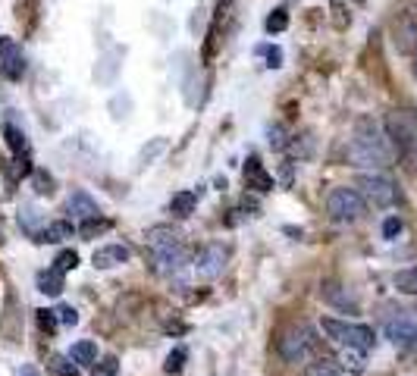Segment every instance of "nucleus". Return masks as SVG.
<instances>
[{"label":"nucleus","instance_id":"nucleus-1","mask_svg":"<svg viewBox=\"0 0 417 376\" xmlns=\"http://www.w3.org/2000/svg\"><path fill=\"white\" fill-rule=\"evenodd\" d=\"M148 251H151L154 269L164 276H179L189 267L182 235L173 226H154V229H148Z\"/></svg>","mask_w":417,"mask_h":376},{"label":"nucleus","instance_id":"nucleus-22","mask_svg":"<svg viewBox=\"0 0 417 376\" xmlns=\"http://www.w3.org/2000/svg\"><path fill=\"white\" fill-rule=\"evenodd\" d=\"M166 150V138H154L151 144H145V148L139 150V166H148V163H154L160 154Z\"/></svg>","mask_w":417,"mask_h":376},{"label":"nucleus","instance_id":"nucleus-12","mask_svg":"<svg viewBox=\"0 0 417 376\" xmlns=\"http://www.w3.org/2000/svg\"><path fill=\"white\" fill-rule=\"evenodd\" d=\"M245 185L254 188V191H270L273 188V175L264 169L260 157H248L245 160Z\"/></svg>","mask_w":417,"mask_h":376},{"label":"nucleus","instance_id":"nucleus-21","mask_svg":"<svg viewBox=\"0 0 417 376\" xmlns=\"http://www.w3.org/2000/svg\"><path fill=\"white\" fill-rule=\"evenodd\" d=\"M395 288L402 295H417V267L398 269V273H395Z\"/></svg>","mask_w":417,"mask_h":376},{"label":"nucleus","instance_id":"nucleus-33","mask_svg":"<svg viewBox=\"0 0 417 376\" xmlns=\"http://www.w3.org/2000/svg\"><path fill=\"white\" fill-rule=\"evenodd\" d=\"M38 326L45 332H54L57 329V311H38Z\"/></svg>","mask_w":417,"mask_h":376},{"label":"nucleus","instance_id":"nucleus-25","mask_svg":"<svg viewBox=\"0 0 417 376\" xmlns=\"http://www.w3.org/2000/svg\"><path fill=\"white\" fill-rule=\"evenodd\" d=\"M323 298H326L329 304H336V307H345V311H348V307H354L352 301H348L345 295L339 292V285H336V282H326V285H323Z\"/></svg>","mask_w":417,"mask_h":376},{"label":"nucleus","instance_id":"nucleus-17","mask_svg":"<svg viewBox=\"0 0 417 376\" xmlns=\"http://www.w3.org/2000/svg\"><path fill=\"white\" fill-rule=\"evenodd\" d=\"M70 357H72V363H79V367H95L97 363V345L88 342V338H82V342L72 345Z\"/></svg>","mask_w":417,"mask_h":376},{"label":"nucleus","instance_id":"nucleus-14","mask_svg":"<svg viewBox=\"0 0 417 376\" xmlns=\"http://www.w3.org/2000/svg\"><path fill=\"white\" fill-rule=\"evenodd\" d=\"M417 44V19L408 16V13H402V16L395 19V47L398 50H414Z\"/></svg>","mask_w":417,"mask_h":376},{"label":"nucleus","instance_id":"nucleus-20","mask_svg":"<svg viewBox=\"0 0 417 376\" xmlns=\"http://www.w3.org/2000/svg\"><path fill=\"white\" fill-rule=\"evenodd\" d=\"M342 363L336 361V357H317L314 363H308V370H304V376H339Z\"/></svg>","mask_w":417,"mask_h":376},{"label":"nucleus","instance_id":"nucleus-23","mask_svg":"<svg viewBox=\"0 0 417 376\" xmlns=\"http://www.w3.org/2000/svg\"><path fill=\"white\" fill-rule=\"evenodd\" d=\"M51 373H54V376H79V367L72 363V357L54 354V357H51Z\"/></svg>","mask_w":417,"mask_h":376},{"label":"nucleus","instance_id":"nucleus-38","mask_svg":"<svg viewBox=\"0 0 417 376\" xmlns=\"http://www.w3.org/2000/svg\"><path fill=\"white\" fill-rule=\"evenodd\" d=\"M414 75H417V63H414Z\"/></svg>","mask_w":417,"mask_h":376},{"label":"nucleus","instance_id":"nucleus-5","mask_svg":"<svg viewBox=\"0 0 417 376\" xmlns=\"http://www.w3.org/2000/svg\"><path fill=\"white\" fill-rule=\"evenodd\" d=\"M279 357H283L285 363H304L310 354H314L317 348V336L310 326H292V329H285L283 336H279Z\"/></svg>","mask_w":417,"mask_h":376},{"label":"nucleus","instance_id":"nucleus-26","mask_svg":"<svg viewBox=\"0 0 417 376\" xmlns=\"http://www.w3.org/2000/svg\"><path fill=\"white\" fill-rule=\"evenodd\" d=\"M342 367L352 370V373H364V354H361V351L342 348Z\"/></svg>","mask_w":417,"mask_h":376},{"label":"nucleus","instance_id":"nucleus-27","mask_svg":"<svg viewBox=\"0 0 417 376\" xmlns=\"http://www.w3.org/2000/svg\"><path fill=\"white\" fill-rule=\"evenodd\" d=\"M110 229V223L104 217H91V219H85L82 226H79V232H82L85 238H91V235H97V232H107Z\"/></svg>","mask_w":417,"mask_h":376},{"label":"nucleus","instance_id":"nucleus-36","mask_svg":"<svg viewBox=\"0 0 417 376\" xmlns=\"http://www.w3.org/2000/svg\"><path fill=\"white\" fill-rule=\"evenodd\" d=\"M258 54H267V66H279V63H283V50L279 47H258Z\"/></svg>","mask_w":417,"mask_h":376},{"label":"nucleus","instance_id":"nucleus-28","mask_svg":"<svg viewBox=\"0 0 417 376\" xmlns=\"http://www.w3.org/2000/svg\"><path fill=\"white\" fill-rule=\"evenodd\" d=\"M32 185L38 194H54V175H47L45 169H35L32 173Z\"/></svg>","mask_w":417,"mask_h":376},{"label":"nucleus","instance_id":"nucleus-15","mask_svg":"<svg viewBox=\"0 0 417 376\" xmlns=\"http://www.w3.org/2000/svg\"><path fill=\"white\" fill-rule=\"evenodd\" d=\"M76 235V226L70 223V219H57V223H51V226H45V229L35 235V242H51V244H60V242H66V238H72Z\"/></svg>","mask_w":417,"mask_h":376},{"label":"nucleus","instance_id":"nucleus-19","mask_svg":"<svg viewBox=\"0 0 417 376\" xmlns=\"http://www.w3.org/2000/svg\"><path fill=\"white\" fill-rule=\"evenodd\" d=\"M195 204H198L195 191H176L173 194V201H170V213L173 217H189V213L195 210Z\"/></svg>","mask_w":417,"mask_h":376},{"label":"nucleus","instance_id":"nucleus-8","mask_svg":"<svg viewBox=\"0 0 417 376\" xmlns=\"http://www.w3.org/2000/svg\"><path fill=\"white\" fill-rule=\"evenodd\" d=\"M386 135H389L392 148H398L402 154H417V119L404 110L386 116Z\"/></svg>","mask_w":417,"mask_h":376},{"label":"nucleus","instance_id":"nucleus-18","mask_svg":"<svg viewBox=\"0 0 417 376\" xmlns=\"http://www.w3.org/2000/svg\"><path fill=\"white\" fill-rule=\"evenodd\" d=\"M3 138H7V148L13 150L16 157H29V138H26V132H22L19 125L7 123L3 125Z\"/></svg>","mask_w":417,"mask_h":376},{"label":"nucleus","instance_id":"nucleus-29","mask_svg":"<svg viewBox=\"0 0 417 376\" xmlns=\"http://www.w3.org/2000/svg\"><path fill=\"white\" fill-rule=\"evenodd\" d=\"M76 267H79V254H76V251H60L57 260H54V269H60V273L76 269Z\"/></svg>","mask_w":417,"mask_h":376},{"label":"nucleus","instance_id":"nucleus-2","mask_svg":"<svg viewBox=\"0 0 417 376\" xmlns=\"http://www.w3.org/2000/svg\"><path fill=\"white\" fill-rule=\"evenodd\" d=\"M348 157H352L354 163H361V166H386V163H392V157H395V148H392L389 135H386L377 123L364 119V123L354 129Z\"/></svg>","mask_w":417,"mask_h":376},{"label":"nucleus","instance_id":"nucleus-6","mask_svg":"<svg viewBox=\"0 0 417 376\" xmlns=\"http://www.w3.org/2000/svg\"><path fill=\"white\" fill-rule=\"evenodd\" d=\"M358 194L364 198V204L373 207H392L398 201V188L389 175L383 173H364L358 175Z\"/></svg>","mask_w":417,"mask_h":376},{"label":"nucleus","instance_id":"nucleus-4","mask_svg":"<svg viewBox=\"0 0 417 376\" xmlns=\"http://www.w3.org/2000/svg\"><path fill=\"white\" fill-rule=\"evenodd\" d=\"M383 332L395 348L417 351V307H398L383 320Z\"/></svg>","mask_w":417,"mask_h":376},{"label":"nucleus","instance_id":"nucleus-37","mask_svg":"<svg viewBox=\"0 0 417 376\" xmlns=\"http://www.w3.org/2000/svg\"><path fill=\"white\" fill-rule=\"evenodd\" d=\"M19 376H38V370H35V367H22Z\"/></svg>","mask_w":417,"mask_h":376},{"label":"nucleus","instance_id":"nucleus-31","mask_svg":"<svg viewBox=\"0 0 417 376\" xmlns=\"http://www.w3.org/2000/svg\"><path fill=\"white\" fill-rule=\"evenodd\" d=\"M182 363H185V348H176V351H170V354H166L164 370H166V373H179V370H182Z\"/></svg>","mask_w":417,"mask_h":376},{"label":"nucleus","instance_id":"nucleus-7","mask_svg":"<svg viewBox=\"0 0 417 376\" xmlns=\"http://www.w3.org/2000/svg\"><path fill=\"white\" fill-rule=\"evenodd\" d=\"M326 213L336 219V223H354V219L364 217V198L348 185L333 188L329 198H326Z\"/></svg>","mask_w":417,"mask_h":376},{"label":"nucleus","instance_id":"nucleus-13","mask_svg":"<svg viewBox=\"0 0 417 376\" xmlns=\"http://www.w3.org/2000/svg\"><path fill=\"white\" fill-rule=\"evenodd\" d=\"M66 210H70L72 217H79L82 223L91 217H101V207H97V201L91 198L88 191H72L70 201H66Z\"/></svg>","mask_w":417,"mask_h":376},{"label":"nucleus","instance_id":"nucleus-9","mask_svg":"<svg viewBox=\"0 0 417 376\" xmlns=\"http://www.w3.org/2000/svg\"><path fill=\"white\" fill-rule=\"evenodd\" d=\"M226 257H229V251L223 248L220 242H210V244H204L201 251H198V257H195V273L201 276V279H214V276H220L223 273V267H226Z\"/></svg>","mask_w":417,"mask_h":376},{"label":"nucleus","instance_id":"nucleus-24","mask_svg":"<svg viewBox=\"0 0 417 376\" xmlns=\"http://www.w3.org/2000/svg\"><path fill=\"white\" fill-rule=\"evenodd\" d=\"M285 25H289V13L279 6V10H273L270 16H267V22H264V29L270 31V35H276V31H285Z\"/></svg>","mask_w":417,"mask_h":376},{"label":"nucleus","instance_id":"nucleus-30","mask_svg":"<svg viewBox=\"0 0 417 376\" xmlns=\"http://www.w3.org/2000/svg\"><path fill=\"white\" fill-rule=\"evenodd\" d=\"M116 370H120V361H116L113 354L101 357V361L95 363V373H97V376H116Z\"/></svg>","mask_w":417,"mask_h":376},{"label":"nucleus","instance_id":"nucleus-11","mask_svg":"<svg viewBox=\"0 0 417 376\" xmlns=\"http://www.w3.org/2000/svg\"><path fill=\"white\" fill-rule=\"evenodd\" d=\"M129 257H132V251H129L126 244H104V248L95 251L91 263H95L97 269H113V267H120V263H129Z\"/></svg>","mask_w":417,"mask_h":376},{"label":"nucleus","instance_id":"nucleus-10","mask_svg":"<svg viewBox=\"0 0 417 376\" xmlns=\"http://www.w3.org/2000/svg\"><path fill=\"white\" fill-rule=\"evenodd\" d=\"M0 72L10 81L22 79V72H26V56H22V47L16 44V38H0Z\"/></svg>","mask_w":417,"mask_h":376},{"label":"nucleus","instance_id":"nucleus-35","mask_svg":"<svg viewBox=\"0 0 417 376\" xmlns=\"http://www.w3.org/2000/svg\"><path fill=\"white\" fill-rule=\"evenodd\" d=\"M398 232H402V219H398V217H389V219L383 223V238H395Z\"/></svg>","mask_w":417,"mask_h":376},{"label":"nucleus","instance_id":"nucleus-34","mask_svg":"<svg viewBox=\"0 0 417 376\" xmlns=\"http://www.w3.org/2000/svg\"><path fill=\"white\" fill-rule=\"evenodd\" d=\"M267 135H270V148H276V150H283L285 144V138H283V129H279V125H270V129H267Z\"/></svg>","mask_w":417,"mask_h":376},{"label":"nucleus","instance_id":"nucleus-3","mask_svg":"<svg viewBox=\"0 0 417 376\" xmlns=\"http://www.w3.org/2000/svg\"><path fill=\"white\" fill-rule=\"evenodd\" d=\"M320 329L326 332V338H329V342H336L339 348L361 351V354H367V351L377 345V336H373V329H370V326H364V323H348V320L323 317Z\"/></svg>","mask_w":417,"mask_h":376},{"label":"nucleus","instance_id":"nucleus-32","mask_svg":"<svg viewBox=\"0 0 417 376\" xmlns=\"http://www.w3.org/2000/svg\"><path fill=\"white\" fill-rule=\"evenodd\" d=\"M57 320L63 326H76L79 323V313H76V307H70V304H60L57 307Z\"/></svg>","mask_w":417,"mask_h":376},{"label":"nucleus","instance_id":"nucleus-16","mask_svg":"<svg viewBox=\"0 0 417 376\" xmlns=\"http://www.w3.org/2000/svg\"><path fill=\"white\" fill-rule=\"evenodd\" d=\"M66 288V282H63V273L60 269H41L38 273V292L41 295H51V298H57L60 292Z\"/></svg>","mask_w":417,"mask_h":376}]
</instances>
